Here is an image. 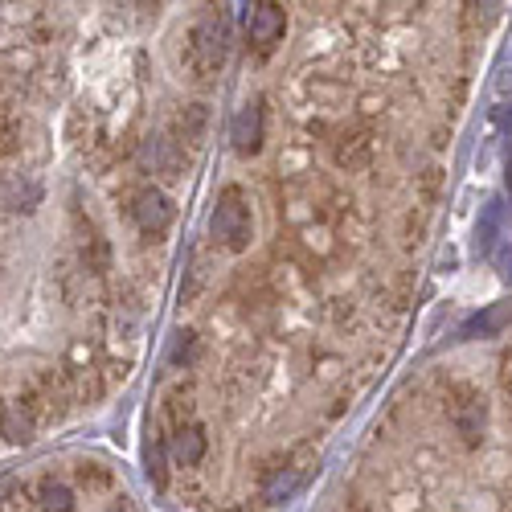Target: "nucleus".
<instances>
[{"label": "nucleus", "instance_id": "nucleus-9", "mask_svg": "<svg viewBox=\"0 0 512 512\" xmlns=\"http://www.w3.org/2000/svg\"><path fill=\"white\" fill-rule=\"evenodd\" d=\"M234 148L242 152V156H254L263 148V107L259 103H246L238 115H234Z\"/></svg>", "mask_w": 512, "mask_h": 512}, {"label": "nucleus", "instance_id": "nucleus-7", "mask_svg": "<svg viewBox=\"0 0 512 512\" xmlns=\"http://www.w3.org/2000/svg\"><path fill=\"white\" fill-rule=\"evenodd\" d=\"M37 426H41V422H37V414L29 410V402H25L21 394L0 406V435H5L9 443H29Z\"/></svg>", "mask_w": 512, "mask_h": 512}, {"label": "nucleus", "instance_id": "nucleus-4", "mask_svg": "<svg viewBox=\"0 0 512 512\" xmlns=\"http://www.w3.org/2000/svg\"><path fill=\"white\" fill-rule=\"evenodd\" d=\"M140 160H144V168L148 173H156V177H164V181H177L181 173H185V164H189V156H185V148L173 140V136H148L144 140V148H140Z\"/></svg>", "mask_w": 512, "mask_h": 512}, {"label": "nucleus", "instance_id": "nucleus-1", "mask_svg": "<svg viewBox=\"0 0 512 512\" xmlns=\"http://www.w3.org/2000/svg\"><path fill=\"white\" fill-rule=\"evenodd\" d=\"M226 54H230V25H226V17L222 13H205L189 29V37H185L181 62H185L189 78L193 82H209L213 74L226 66Z\"/></svg>", "mask_w": 512, "mask_h": 512}, {"label": "nucleus", "instance_id": "nucleus-6", "mask_svg": "<svg viewBox=\"0 0 512 512\" xmlns=\"http://www.w3.org/2000/svg\"><path fill=\"white\" fill-rule=\"evenodd\" d=\"M168 439V455H173L181 467H197L205 459V431H201V422H181L173 426V431L164 435Z\"/></svg>", "mask_w": 512, "mask_h": 512}, {"label": "nucleus", "instance_id": "nucleus-16", "mask_svg": "<svg viewBox=\"0 0 512 512\" xmlns=\"http://www.w3.org/2000/svg\"><path fill=\"white\" fill-rule=\"evenodd\" d=\"M107 512H132V504H127V500H123V496H119V504H111V508H107Z\"/></svg>", "mask_w": 512, "mask_h": 512}, {"label": "nucleus", "instance_id": "nucleus-3", "mask_svg": "<svg viewBox=\"0 0 512 512\" xmlns=\"http://www.w3.org/2000/svg\"><path fill=\"white\" fill-rule=\"evenodd\" d=\"M132 222L140 226V234L144 238H164L168 234V226H173V201H168L160 189H140V193H132Z\"/></svg>", "mask_w": 512, "mask_h": 512}, {"label": "nucleus", "instance_id": "nucleus-15", "mask_svg": "<svg viewBox=\"0 0 512 512\" xmlns=\"http://www.w3.org/2000/svg\"><path fill=\"white\" fill-rule=\"evenodd\" d=\"M144 459H148V476H152V484L164 488V472H168V467H164V463H168V439H164V435H160V439H148V455H144Z\"/></svg>", "mask_w": 512, "mask_h": 512}, {"label": "nucleus", "instance_id": "nucleus-13", "mask_svg": "<svg viewBox=\"0 0 512 512\" xmlns=\"http://www.w3.org/2000/svg\"><path fill=\"white\" fill-rule=\"evenodd\" d=\"M33 500H37V512H74V492L54 476L33 484Z\"/></svg>", "mask_w": 512, "mask_h": 512}, {"label": "nucleus", "instance_id": "nucleus-2", "mask_svg": "<svg viewBox=\"0 0 512 512\" xmlns=\"http://www.w3.org/2000/svg\"><path fill=\"white\" fill-rule=\"evenodd\" d=\"M209 230H213V238H218L226 250H234V254L250 246L254 222H250V205H246V193H242V189L230 185V189L218 193V201H213Z\"/></svg>", "mask_w": 512, "mask_h": 512}, {"label": "nucleus", "instance_id": "nucleus-14", "mask_svg": "<svg viewBox=\"0 0 512 512\" xmlns=\"http://www.w3.org/2000/svg\"><path fill=\"white\" fill-rule=\"evenodd\" d=\"M13 152H21V119L0 103V160L13 156Z\"/></svg>", "mask_w": 512, "mask_h": 512}, {"label": "nucleus", "instance_id": "nucleus-17", "mask_svg": "<svg viewBox=\"0 0 512 512\" xmlns=\"http://www.w3.org/2000/svg\"><path fill=\"white\" fill-rule=\"evenodd\" d=\"M508 189H512V160H508Z\"/></svg>", "mask_w": 512, "mask_h": 512}, {"label": "nucleus", "instance_id": "nucleus-12", "mask_svg": "<svg viewBox=\"0 0 512 512\" xmlns=\"http://www.w3.org/2000/svg\"><path fill=\"white\" fill-rule=\"evenodd\" d=\"M304 484V467H295L291 459H283V463H275V467H267V480H263V496L267 500H287L295 488Z\"/></svg>", "mask_w": 512, "mask_h": 512}, {"label": "nucleus", "instance_id": "nucleus-11", "mask_svg": "<svg viewBox=\"0 0 512 512\" xmlns=\"http://www.w3.org/2000/svg\"><path fill=\"white\" fill-rule=\"evenodd\" d=\"M205 127H209V111H205L201 103H189V107L173 119V132H168V136H173L181 148H185V144L197 148V144L205 140Z\"/></svg>", "mask_w": 512, "mask_h": 512}, {"label": "nucleus", "instance_id": "nucleus-8", "mask_svg": "<svg viewBox=\"0 0 512 512\" xmlns=\"http://www.w3.org/2000/svg\"><path fill=\"white\" fill-rule=\"evenodd\" d=\"M451 422L467 443H476L480 431H484V398L472 394V390H459V398L451 402Z\"/></svg>", "mask_w": 512, "mask_h": 512}, {"label": "nucleus", "instance_id": "nucleus-10", "mask_svg": "<svg viewBox=\"0 0 512 512\" xmlns=\"http://www.w3.org/2000/svg\"><path fill=\"white\" fill-rule=\"evenodd\" d=\"M332 156L340 168H365L373 160V140L369 132H361V127H353V132H345L336 144H332Z\"/></svg>", "mask_w": 512, "mask_h": 512}, {"label": "nucleus", "instance_id": "nucleus-5", "mask_svg": "<svg viewBox=\"0 0 512 512\" xmlns=\"http://www.w3.org/2000/svg\"><path fill=\"white\" fill-rule=\"evenodd\" d=\"M283 29H287V17H283L279 5H254L246 13V37L259 50H271L275 41H283Z\"/></svg>", "mask_w": 512, "mask_h": 512}]
</instances>
